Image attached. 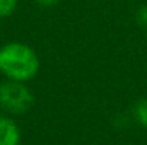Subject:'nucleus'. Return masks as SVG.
Wrapping results in <instances>:
<instances>
[{"label": "nucleus", "instance_id": "7", "mask_svg": "<svg viewBox=\"0 0 147 145\" xmlns=\"http://www.w3.org/2000/svg\"><path fill=\"white\" fill-rule=\"evenodd\" d=\"M34 1L42 7H51V6H56L57 3H60L61 0H34Z\"/></svg>", "mask_w": 147, "mask_h": 145}, {"label": "nucleus", "instance_id": "5", "mask_svg": "<svg viewBox=\"0 0 147 145\" xmlns=\"http://www.w3.org/2000/svg\"><path fill=\"white\" fill-rule=\"evenodd\" d=\"M19 6V0H0V19L10 17Z\"/></svg>", "mask_w": 147, "mask_h": 145}, {"label": "nucleus", "instance_id": "1", "mask_svg": "<svg viewBox=\"0 0 147 145\" xmlns=\"http://www.w3.org/2000/svg\"><path fill=\"white\" fill-rule=\"evenodd\" d=\"M40 70L37 53L22 41H10L0 47V73L13 81L29 83Z\"/></svg>", "mask_w": 147, "mask_h": 145}, {"label": "nucleus", "instance_id": "2", "mask_svg": "<svg viewBox=\"0 0 147 145\" xmlns=\"http://www.w3.org/2000/svg\"><path fill=\"white\" fill-rule=\"evenodd\" d=\"M34 105V96L26 83L7 80L0 84V108L7 114H26Z\"/></svg>", "mask_w": 147, "mask_h": 145}, {"label": "nucleus", "instance_id": "4", "mask_svg": "<svg viewBox=\"0 0 147 145\" xmlns=\"http://www.w3.org/2000/svg\"><path fill=\"white\" fill-rule=\"evenodd\" d=\"M133 115L139 125L147 128V98H142L140 101H137L133 110Z\"/></svg>", "mask_w": 147, "mask_h": 145}, {"label": "nucleus", "instance_id": "6", "mask_svg": "<svg viewBox=\"0 0 147 145\" xmlns=\"http://www.w3.org/2000/svg\"><path fill=\"white\" fill-rule=\"evenodd\" d=\"M136 17H137V21H139V23H140L142 26L147 27V3L139 7Z\"/></svg>", "mask_w": 147, "mask_h": 145}, {"label": "nucleus", "instance_id": "3", "mask_svg": "<svg viewBox=\"0 0 147 145\" xmlns=\"http://www.w3.org/2000/svg\"><path fill=\"white\" fill-rule=\"evenodd\" d=\"M22 132L16 121L7 115H0V145H20Z\"/></svg>", "mask_w": 147, "mask_h": 145}, {"label": "nucleus", "instance_id": "8", "mask_svg": "<svg viewBox=\"0 0 147 145\" xmlns=\"http://www.w3.org/2000/svg\"><path fill=\"white\" fill-rule=\"evenodd\" d=\"M146 39H147V33H146Z\"/></svg>", "mask_w": 147, "mask_h": 145}]
</instances>
